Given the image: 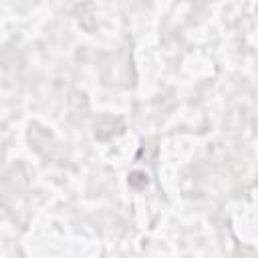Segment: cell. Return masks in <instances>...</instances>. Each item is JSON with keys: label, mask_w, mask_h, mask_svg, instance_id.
Returning <instances> with one entry per match:
<instances>
[{"label": "cell", "mask_w": 258, "mask_h": 258, "mask_svg": "<svg viewBox=\"0 0 258 258\" xmlns=\"http://www.w3.org/2000/svg\"><path fill=\"white\" fill-rule=\"evenodd\" d=\"M147 184V176L143 174V172H133L131 176H129V186H133V188H143Z\"/></svg>", "instance_id": "1"}]
</instances>
